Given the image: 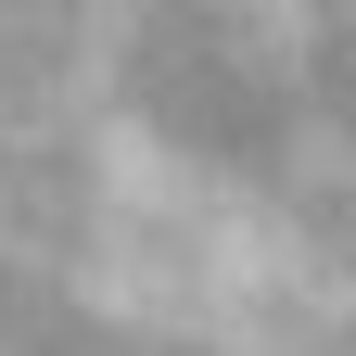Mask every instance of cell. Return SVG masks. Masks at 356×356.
<instances>
[{
	"label": "cell",
	"mask_w": 356,
	"mask_h": 356,
	"mask_svg": "<svg viewBox=\"0 0 356 356\" xmlns=\"http://www.w3.org/2000/svg\"><path fill=\"white\" fill-rule=\"evenodd\" d=\"M280 89H356V0H0V356H178L165 267Z\"/></svg>",
	"instance_id": "6da1fadb"
}]
</instances>
